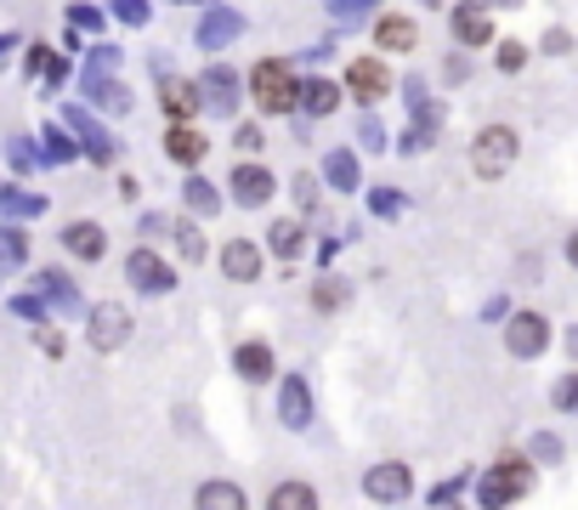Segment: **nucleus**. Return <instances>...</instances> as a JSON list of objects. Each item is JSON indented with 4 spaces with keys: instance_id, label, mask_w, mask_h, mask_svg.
Here are the masks:
<instances>
[{
    "instance_id": "obj_19",
    "label": "nucleus",
    "mask_w": 578,
    "mask_h": 510,
    "mask_svg": "<svg viewBox=\"0 0 578 510\" xmlns=\"http://www.w3.org/2000/svg\"><path fill=\"white\" fill-rule=\"evenodd\" d=\"M199 97H204V109H238V80L227 75V68H211V75L199 80Z\"/></svg>"
},
{
    "instance_id": "obj_15",
    "label": "nucleus",
    "mask_w": 578,
    "mask_h": 510,
    "mask_svg": "<svg viewBox=\"0 0 578 510\" xmlns=\"http://www.w3.org/2000/svg\"><path fill=\"white\" fill-rule=\"evenodd\" d=\"M374 46H381V52H415V46H420V23L403 18V12H392V18L374 23Z\"/></svg>"
},
{
    "instance_id": "obj_17",
    "label": "nucleus",
    "mask_w": 578,
    "mask_h": 510,
    "mask_svg": "<svg viewBox=\"0 0 578 510\" xmlns=\"http://www.w3.org/2000/svg\"><path fill=\"white\" fill-rule=\"evenodd\" d=\"M204 154H211V143H204L193 125H170V131H165V159H170V165H188V170H193Z\"/></svg>"
},
{
    "instance_id": "obj_36",
    "label": "nucleus",
    "mask_w": 578,
    "mask_h": 510,
    "mask_svg": "<svg viewBox=\"0 0 578 510\" xmlns=\"http://www.w3.org/2000/svg\"><path fill=\"white\" fill-rule=\"evenodd\" d=\"M499 7H517V0H499Z\"/></svg>"
},
{
    "instance_id": "obj_33",
    "label": "nucleus",
    "mask_w": 578,
    "mask_h": 510,
    "mask_svg": "<svg viewBox=\"0 0 578 510\" xmlns=\"http://www.w3.org/2000/svg\"><path fill=\"white\" fill-rule=\"evenodd\" d=\"M238 148L256 154V148H261V131H256V125H245V131H238Z\"/></svg>"
},
{
    "instance_id": "obj_32",
    "label": "nucleus",
    "mask_w": 578,
    "mask_h": 510,
    "mask_svg": "<svg viewBox=\"0 0 578 510\" xmlns=\"http://www.w3.org/2000/svg\"><path fill=\"white\" fill-rule=\"evenodd\" d=\"M533 454H539V460H562V442H556V437H539Z\"/></svg>"
},
{
    "instance_id": "obj_31",
    "label": "nucleus",
    "mask_w": 578,
    "mask_h": 510,
    "mask_svg": "<svg viewBox=\"0 0 578 510\" xmlns=\"http://www.w3.org/2000/svg\"><path fill=\"white\" fill-rule=\"evenodd\" d=\"M544 52H556V57L573 52V34H567V29H551V34H544Z\"/></svg>"
},
{
    "instance_id": "obj_22",
    "label": "nucleus",
    "mask_w": 578,
    "mask_h": 510,
    "mask_svg": "<svg viewBox=\"0 0 578 510\" xmlns=\"http://www.w3.org/2000/svg\"><path fill=\"white\" fill-rule=\"evenodd\" d=\"M267 245H272V256H284V261H295V256L306 250V233H301V222H272V233H267Z\"/></svg>"
},
{
    "instance_id": "obj_23",
    "label": "nucleus",
    "mask_w": 578,
    "mask_h": 510,
    "mask_svg": "<svg viewBox=\"0 0 578 510\" xmlns=\"http://www.w3.org/2000/svg\"><path fill=\"white\" fill-rule=\"evenodd\" d=\"M188 211H199V216H211V211H222V193L211 188V182H188Z\"/></svg>"
},
{
    "instance_id": "obj_3",
    "label": "nucleus",
    "mask_w": 578,
    "mask_h": 510,
    "mask_svg": "<svg viewBox=\"0 0 578 510\" xmlns=\"http://www.w3.org/2000/svg\"><path fill=\"white\" fill-rule=\"evenodd\" d=\"M522 494H533V465H528V460H499V465L483 476V488H476L483 510H505L510 499H522Z\"/></svg>"
},
{
    "instance_id": "obj_8",
    "label": "nucleus",
    "mask_w": 578,
    "mask_h": 510,
    "mask_svg": "<svg viewBox=\"0 0 578 510\" xmlns=\"http://www.w3.org/2000/svg\"><path fill=\"white\" fill-rule=\"evenodd\" d=\"M261 267H267V256H261L256 238H227V245H222V279H233V284H256V279H261Z\"/></svg>"
},
{
    "instance_id": "obj_6",
    "label": "nucleus",
    "mask_w": 578,
    "mask_h": 510,
    "mask_svg": "<svg viewBox=\"0 0 578 510\" xmlns=\"http://www.w3.org/2000/svg\"><path fill=\"white\" fill-rule=\"evenodd\" d=\"M227 193H233L238 204H245V211H261V204H267L272 193H279V177H272V170H267V165L245 159V165H238V170H233V177H227Z\"/></svg>"
},
{
    "instance_id": "obj_2",
    "label": "nucleus",
    "mask_w": 578,
    "mask_h": 510,
    "mask_svg": "<svg viewBox=\"0 0 578 510\" xmlns=\"http://www.w3.org/2000/svg\"><path fill=\"white\" fill-rule=\"evenodd\" d=\"M517 131H510V125H483V131H476V143H471V170H476V177H483V182H494V177H505V170L510 165H517Z\"/></svg>"
},
{
    "instance_id": "obj_10",
    "label": "nucleus",
    "mask_w": 578,
    "mask_h": 510,
    "mask_svg": "<svg viewBox=\"0 0 578 510\" xmlns=\"http://www.w3.org/2000/svg\"><path fill=\"white\" fill-rule=\"evenodd\" d=\"M347 91H352L358 102H381V97L392 91L386 63H381V57H352V68H347Z\"/></svg>"
},
{
    "instance_id": "obj_18",
    "label": "nucleus",
    "mask_w": 578,
    "mask_h": 510,
    "mask_svg": "<svg viewBox=\"0 0 578 510\" xmlns=\"http://www.w3.org/2000/svg\"><path fill=\"white\" fill-rule=\"evenodd\" d=\"M159 97H165L170 125H188V120L204 109V97H199V86H193V80H165V86H159Z\"/></svg>"
},
{
    "instance_id": "obj_4",
    "label": "nucleus",
    "mask_w": 578,
    "mask_h": 510,
    "mask_svg": "<svg viewBox=\"0 0 578 510\" xmlns=\"http://www.w3.org/2000/svg\"><path fill=\"white\" fill-rule=\"evenodd\" d=\"M86 340L97 352H120L125 340H131V313L120 301H97L91 306V318H86Z\"/></svg>"
},
{
    "instance_id": "obj_35",
    "label": "nucleus",
    "mask_w": 578,
    "mask_h": 510,
    "mask_svg": "<svg viewBox=\"0 0 578 510\" xmlns=\"http://www.w3.org/2000/svg\"><path fill=\"white\" fill-rule=\"evenodd\" d=\"M567 352H573V358H578V329H573V335H567Z\"/></svg>"
},
{
    "instance_id": "obj_28",
    "label": "nucleus",
    "mask_w": 578,
    "mask_h": 510,
    "mask_svg": "<svg viewBox=\"0 0 578 510\" xmlns=\"http://www.w3.org/2000/svg\"><path fill=\"white\" fill-rule=\"evenodd\" d=\"M295 204H301V211H313V204H318V182H313V170H301V177H295Z\"/></svg>"
},
{
    "instance_id": "obj_9",
    "label": "nucleus",
    "mask_w": 578,
    "mask_h": 510,
    "mask_svg": "<svg viewBox=\"0 0 578 510\" xmlns=\"http://www.w3.org/2000/svg\"><path fill=\"white\" fill-rule=\"evenodd\" d=\"M125 279L136 290H148V295H165V290H177V267H165L154 250H131L125 256Z\"/></svg>"
},
{
    "instance_id": "obj_20",
    "label": "nucleus",
    "mask_w": 578,
    "mask_h": 510,
    "mask_svg": "<svg viewBox=\"0 0 578 510\" xmlns=\"http://www.w3.org/2000/svg\"><path fill=\"white\" fill-rule=\"evenodd\" d=\"M335 102H340V86H335V80H306L301 97H295V109H306L313 120H324V114H335Z\"/></svg>"
},
{
    "instance_id": "obj_13",
    "label": "nucleus",
    "mask_w": 578,
    "mask_h": 510,
    "mask_svg": "<svg viewBox=\"0 0 578 510\" xmlns=\"http://www.w3.org/2000/svg\"><path fill=\"white\" fill-rule=\"evenodd\" d=\"M63 250L80 256V261H102L109 256V233H102V222H68L63 227Z\"/></svg>"
},
{
    "instance_id": "obj_14",
    "label": "nucleus",
    "mask_w": 578,
    "mask_h": 510,
    "mask_svg": "<svg viewBox=\"0 0 578 510\" xmlns=\"http://www.w3.org/2000/svg\"><path fill=\"white\" fill-rule=\"evenodd\" d=\"M454 41H460V46H488V41H494L488 7H476V0H460V7H454Z\"/></svg>"
},
{
    "instance_id": "obj_29",
    "label": "nucleus",
    "mask_w": 578,
    "mask_h": 510,
    "mask_svg": "<svg viewBox=\"0 0 578 510\" xmlns=\"http://www.w3.org/2000/svg\"><path fill=\"white\" fill-rule=\"evenodd\" d=\"M329 177H335L340 188H352V182H358V165H352L347 154H335V159H329Z\"/></svg>"
},
{
    "instance_id": "obj_5",
    "label": "nucleus",
    "mask_w": 578,
    "mask_h": 510,
    "mask_svg": "<svg viewBox=\"0 0 578 510\" xmlns=\"http://www.w3.org/2000/svg\"><path fill=\"white\" fill-rule=\"evenodd\" d=\"M363 494H369L374 505H403L408 494H415V476H408L403 460H381V465L363 471Z\"/></svg>"
},
{
    "instance_id": "obj_11",
    "label": "nucleus",
    "mask_w": 578,
    "mask_h": 510,
    "mask_svg": "<svg viewBox=\"0 0 578 510\" xmlns=\"http://www.w3.org/2000/svg\"><path fill=\"white\" fill-rule=\"evenodd\" d=\"M233 369H238V381L267 386L272 374H279V358H272V347H267V340H245V347L233 352Z\"/></svg>"
},
{
    "instance_id": "obj_30",
    "label": "nucleus",
    "mask_w": 578,
    "mask_h": 510,
    "mask_svg": "<svg viewBox=\"0 0 578 510\" xmlns=\"http://www.w3.org/2000/svg\"><path fill=\"white\" fill-rule=\"evenodd\" d=\"M91 97H102V109H131V97L120 86H91Z\"/></svg>"
},
{
    "instance_id": "obj_26",
    "label": "nucleus",
    "mask_w": 578,
    "mask_h": 510,
    "mask_svg": "<svg viewBox=\"0 0 578 510\" xmlns=\"http://www.w3.org/2000/svg\"><path fill=\"white\" fill-rule=\"evenodd\" d=\"M556 408L578 415V374H562V381H556Z\"/></svg>"
},
{
    "instance_id": "obj_16",
    "label": "nucleus",
    "mask_w": 578,
    "mask_h": 510,
    "mask_svg": "<svg viewBox=\"0 0 578 510\" xmlns=\"http://www.w3.org/2000/svg\"><path fill=\"white\" fill-rule=\"evenodd\" d=\"M193 510H250V499L238 483H227V476H211V483H199Z\"/></svg>"
},
{
    "instance_id": "obj_25",
    "label": "nucleus",
    "mask_w": 578,
    "mask_h": 510,
    "mask_svg": "<svg viewBox=\"0 0 578 510\" xmlns=\"http://www.w3.org/2000/svg\"><path fill=\"white\" fill-rule=\"evenodd\" d=\"M170 233L182 238V256H188V261H199V256H204V245H199V227H193V222H170Z\"/></svg>"
},
{
    "instance_id": "obj_21",
    "label": "nucleus",
    "mask_w": 578,
    "mask_h": 510,
    "mask_svg": "<svg viewBox=\"0 0 578 510\" xmlns=\"http://www.w3.org/2000/svg\"><path fill=\"white\" fill-rule=\"evenodd\" d=\"M267 510H318V488L313 483H279L267 494Z\"/></svg>"
},
{
    "instance_id": "obj_27",
    "label": "nucleus",
    "mask_w": 578,
    "mask_h": 510,
    "mask_svg": "<svg viewBox=\"0 0 578 510\" xmlns=\"http://www.w3.org/2000/svg\"><path fill=\"white\" fill-rule=\"evenodd\" d=\"M522 63H528V46H522V41H505V46H499V68H505V75H517Z\"/></svg>"
},
{
    "instance_id": "obj_24",
    "label": "nucleus",
    "mask_w": 578,
    "mask_h": 510,
    "mask_svg": "<svg viewBox=\"0 0 578 510\" xmlns=\"http://www.w3.org/2000/svg\"><path fill=\"white\" fill-rule=\"evenodd\" d=\"M340 301H347V284H340V279H329V284L313 290V306H318V313H335Z\"/></svg>"
},
{
    "instance_id": "obj_1",
    "label": "nucleus",
    "mask_w": 578,
    "mask_h": 510,
    "mask_svg": "<svg viewBox=\"0 0 578 510\" xmlns=\"http://www.w3.org/2000/svg\"><path fill=\"white\" fill-rule=\"evenodd\" d=\"M250 97H256L261 114H290L295 97H301V86H295V75H290V63L261 57V63L250 68Z\"/></svg>"
},
{
    "instance_id": "obj_12",
    "label": "nucleus",
    "mask_w": 578,
    "mask_h": 510,
    "mask_svg": "<svg viewBox=\"0 0 578 510\" xmlns=\"http://www.w3.org/2000/svg\"><path fill=\"white\" fill-rule=\"evenodd\" d=\"M279 415H284V426H290V431H306V426H313V386H306L301 374H284Z\"/></svg>"
},
{
    "instance_id": "obj_7",
    "label": "nucleus",
    "mask_w": 578,
    "mask_h": 510,
    "mask_svg": "<svg viewBox=\"0 0 578 510\" xmlns=\"http://www.w3.org/2000/svg\"><path fill=\"white\" fill-rule=\"evenodd\" d=\"M544 347H551V324H544L539 313H517L505 324V352L510 358H539Z\"/></svg>"
},
{
    "instance_id": "obj_34",
    "label": "nucleus",
    "mask_w": 578,
    "mask_h": 510,
    "mask_svg": "<svg viewBox=\"0 0 578 510\" xmlns=\"http://www.w3.org/2000/svg\"><path fill=\"white\" fill-rule=\"evenodd\" d=\"M567 261L578 267V227H573V238H567Z\"/></svg>"
}]
</instances>
